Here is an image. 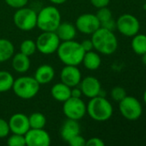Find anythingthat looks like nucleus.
Returning a JSON list of instances; mask_svg holds the SVG:
<instances>
[{
    "label": "nucleus",
    "mask_w": 146,
    "mask_h": 146,
    "mask_svg": "<svg viewBox=\"0 0 146 146\" xmlns=\"http://www.w3.org/2000/svg\"><path fill=\"white\" fill-rule=\"evenodd\" d=\"M80 132L81 127L78 123V121L67 118V120L65 121L61 126L60 136L65 141L68 142L74 136L80 134Z\"/></svg>",
    "instance_id": "obj_16"
},
{
    "label": "nucleus",
    "mask_w": 146,
    "mask_h": 146,
    "mask_svg": "<svg viewBox=\"0 0 146 146\" xmlns=\"http://www.w3.org/2000/svg\"><path fill=\"white\" fill-rule=\"evenodd\" d=\"M13 75L5 70L0 71V92H6L12 89L14 84Z\"/></svg>",
    "instance_id": "obj_24"
},
{
    "label": "nucleus",
    "mask_w": 146,
    "mask_h": 146,
    "mask_svg": "<svg viewBox=\"0 0 146 146\" xmlns=\"http://www.w3.org/2000/svg\"><path fill=\"white\" fill-rule=\"evenodd\" d=\"M101 27H104L108 30H110V31H114V29H116V21L112 18L103 23L101 24Z\"/></svg>",
    "instance_id": "obj_34"
},
{
    "label": "nucleus",
    "mask_w": 146,
    "mask_h": 146,
    "mask_svg": "<svg viewBox=\"0 0 146 146\" xmlns=\"http://www.w3.org/2000/svg\"><path fill=\"white\" fill-rule=\"evenodd\" d=\"M116 29L124 36L133 37L140 30V22L132 14H123L116 21Z\"/></svg>",
    "instance_id": "obj_9"
},
{
    "label": "nucleus",
    "mask_w": 146,
    "mask_h": 146,
    "mask_svg": "<svg viewBox=\"0 0 146 146\" xmlns=\"http://www.w3.org/2000/svg\"><path fill=\"white\" fill-rule=\"evenodd\" d=\"M26 145L49 146L51 145V137L44 128H30L25 133Z\"/></svg>",
    "instance_id": "obj_12"
},
{
    "label": "nucleus",
    "mask_w": 146,
    "mask_h": 146,
    "mask_svg": "<svg viewBox=\"0 0 146 146\" xmlns=\"http://www.w3.org/2000/svg\"><path fill=\"white\" fill-rule=\"evenodd\" d=\"M15 47L11 41L6 38H0V62H4L13 56Z\"/></svg>",
    "instance_id": "obj_22"
},
{
    "label": "nucleus",
    "mask_w": 146,
    "mask_h": 146,
    "mask_svg": "<svg viewBox=\"0 0 146 146\" xmlns=\"http://www.w3.org/2000/svg\"><path fill=\"white\" fill-rule=\"evenodd\" d=\"M11 66L13 69L19 73V74H24L28 71L30 68V59L29 56L24 55L22 52L14 54L11 57Z\"/></svg>",
    "instance_id": "obj_18"
},
{
    "label": "nucleus",
    "mask_w": 146,
    "mask_h": 146,
    "mask_svg": "<svg viewBox=\"0 0 146 146\" xmlns=\"http://www.w3.org/2000/svg\"><path fill=\"white\" fill-rule=\"evenodd\" d=\"M91 41L94 49L106 56L114 54L118 49V39L114 33L102 27L92 34Z\"/></svg>",
    "instance_id": "obj_2"
},
{
    "label": "nucleus",
    "mask_w": 146,
    "mask_h": 146,
    "mask_svg": "<svg viewBox=\"0 0 146 146\" xmlns=\"http://www.w3.org/2000/svg\"><path fill=\"white\" fill-rule=\"evenodd\" d=\"M145 9H146V3H145Z\"/></svg>",
    "instance_id": "obj_41"
},
{
    "label": "nucleus",
    "mask_w": 146,
    "mask_h": 146,
    "mask_svg": "<svg viewBox=\"0 0 146 146\" xmlns=\"http://www.w3.org/2000/svg\"><path fill=\"white\" fill-rule=\"evenodd\" d=\"M36 50V44L32 39H25L20 44V52L23 53L28 56L34 55Z\"/></svg>",
    "instance_id": "obj_26"
},
{
    "label": "nucleus",
    "mask_w": 146,
    "mask_h": 146,
    "mask_svg": "<svg viewBox=\"0 0 146 146\" xmlns=\"http://www.w3.org/2000/svg\"><path fill=\"white\" fill-rule=\"evenodd\" d=\"M56 34L59 38L60 41L73 40L77 35L76 27L70 22H60L55 31Z\"/></svg>",
    "instance_id": "obj_19"
},
{
    "label": "nucleus",
    "mask_w": 146,
    "mask_h": 146,
    "mask_svg": "<svg viewBox=\"0 0 146 146\" xmlns=\"http://www.w3.org/2000/svg\"><path fill=\"white\" fill-rule=\"evenodd\" d=\"M28 121L30 128H44L46 124V118L42 113L34 112L28 116Z\"/></svg>",
    "instance_id": "obj_25"
},
{
    "label": "nucleus",
    "mask_w": 146,
    "mask_h": 146,
    "mask_svg": "<svg viewBox=\"0 0 146 146\" xmlns=\"http://www.w3.org/2000/svg\"><path fill=\"white\" fill-rule=\"evenodd\" d=\"M67 143L71 146H85L86 145V139L80 134H77V135L74 136L73 138H71Z\"/></svg>",
    "instance_id": "obj_31"
},
{
    "label": "nucleus",
    "mask_w": 146,
    "mask_h": 146,
    "mask_svg": "<svg viewBox=\"0 0 146 146\" xmlns=\"http://www.w3.org/2000/svg\"><path fill=\"white\" fill-rule=\"evenodd\" d=\"M6 4L14 9H20L25 7L28 3V0H4Z\"/></svg>",
    "instance_id": "obj_32"
},
{
    "label": "nucleus",
    "mask_w": 146,
    "mask_h": 146,
    "mask_svg": "<svg viewBox=\"0 0 146 146\" xmlns=\"http://www.w3.org/2000/svg\"><path fill=\"white\" fill-rule=\"evenodd\" d=\"M71 88L70 86L59 82L52 86L51 89V95L56 101L64 103L71 98Z\"/></svg>",
    "instance_id": "obj_20"
},
{
    "label": "nucleus",
    "mask_w": 146,
    "mask_h": 146,
    "mask_svg": "<svg viewBox=\"0 0 146 146\" xmlns=\"http://www.w3.org/2000/svg\"><path fill=\"white\" fill-rule=\"evenodd\" d=\"M60 80L71 88L77 86L82 80V74L77 66L65 65L60 72Z\"/></svg>",
    "instance_id": "obj_13"
},
{
    "label": "nucleus",
    "mask_w": 146,
    "mask_h": 146,
    "mask_svg": "<svg viewBox=\"0 0 146 146\" xmlns=\"http://www.w3.org/2000/svg\"><path fill=\"white\" fill-rule=\"evenodd\" d=\"M143 99H144L145 104H146V89H145V92H144V95H143Z\"/></svg>",
    "instance_id": "obj_40"
},
{
    "label": "nucleus",
    "mask_w": 146,
    "mask_h": 146,
    "mask_svg": "<svg viewBox=\"0 0 146 146\" xmlns=\"http://www.w3.org/2000/svg\"><path fill=\"white\" fill-rule=\"evenodd\" d=\"M13 21L18 29L24 32L31 31L37 26V13L30 8L17 9L13 15Z\"/></svg>",
    "instance_id": "obj_6"
},
{
    "label": "nucleus",
    "mask_w": 146,
    "mask_h": 146,
    "mask_svg": "<svg viewBox=\"0 0 146 146\" xmlns=\"http://www.w3.org/2000/svg\"><path fill=\"white\" fill-rule=\"evenodd\" d=\"M87 107V114L96 121L103 122L108 121L114 113V108L111 103L102 96H96L90 98Z\"/></svg>",
    "instance_id": "obj_3"
},
{
    "label": "nucleus",
    "mask_w": 146,
    "mask_h": 146,
    "mask_svg": "<svg viewBox=\"0 0 146 146\" xmlns=\"http://www.w3.org/2000/svg\"><path fill=\"white\" fill-rule=\"evenodd\" d=\"M40 85L31 76H22L14 80L12 90L20 98L28 100L35 97L40 91Z\"/></svg>",
    "instance_id": "obj_5"
},
{
    "label": "nucleus",
    "mask_w": 146,
    "mask_h": 146,
    "mask_svg": "<svg viewBox=\"0 0 146 146\" xmlns=\"http://www.w3.org/2000/svg\"><path fill=\"white\" fill-rule=\"evenodd\" d=\"M7 144L9 146H25L26 145L25 136L22 134L12 133V135H10L8 138Z\"/></svg>",
    "instance_id": "obj_27"
},
{
    "label": "nucleus",
    "mask_w": 146,
    "mask_h": 146,
    "mask_svg": "<svg viewBox=\"0 0 146 146\" xmlns=\"http://www.w3.org/2000/svg\"><path fill=\"white\" fill-rule=\"evenodd\" d=\"M80 44H81L83 49L85 50V52L94 50V45H93V43H92L91 39H84Z\"/></svg>",
    "instance_id": "obj_36"
},
{
    "label": "nucleus",
    "mask_w": 146,
    "mask_h": 146,
    "mask_svg": "<svg viewBox=\"0 0 146 146\" xmlns=\"http://www.w3.org/2000/svg\"><path fill=\"white\" fill-rule=\"evenodd\" d=\"M142 62H143V63L146 66V52L145 54L142 55Z\"/></svg>",
    "instance_id": "obj_39"
},
{
    "label": "nucleus",
    "mask_w": 146,
    "mask_h": 146,
    "mask_svg": "<svg viewBox=\"0 0 146 146\" xmlns=\"http://www.w3.org/2000/svg\"><path fill=\"white\" fill-rule=\"evenodd\" d=\"M54 68L48 64H43L36 69L34 77L40 85H46L50 83L54 79Z\"/></svg>",
    "instance_id": "obj_17"
},
{
    "label": "nucleus",
    "mask_w": 146,
    "mask_h": 146,
    "mask_svg": "<svg viewBox=\"0 0 146 146\" xmlns=\"http://www.w3.org/2000/svg\"><path fill=\"white\" fill-rule=\"evenodd\" d=\"M75 27L80 33L87 35H92L98 28L101 27V22L95 14L84 13L77 17Z\"/></svg>",
    "instance_id": "obj_11"
},
{
    "label": "nucleus",
    "mask_w": 146,
    "mask_h": 146,
    "mask_svg": "<svg viewBox=\"0 0 146 146\" xmlns=\"http://www.w3.org/2000/svg\"><path fill=\"white\" fill-rule=\"evenodd\" d=\"M82 63H83V66L89 70H96L102 64V58L96 51H87L84 54Z\"/></svg>",
    "instance_id": "obj_21"
},
{
    "label": "nucleus",
    "mask_w": 146,
    "mask_h": 146,
    "mask_svg": "<svg viewBox=\"0 0 146 146\" xmlns=\"http://www.w3.org/2000/svg\"><path fill=\"white\" fill-rule=\"evenodd\" d=\"M126 95V90L121 86H115L111 90V98L116 102L121 101Z\"/></svg>",
    "instance_id": "obj_29"
},
{
    "label": "nucleus",
    "mask_w": 146,
    "mask_h": 146,
    "mask_svg": "<svg viewBox=\"0 0 146 146\" xmlns=\"http://www.w3.org/2000/svg\"><path fill=\"white\" fill-rule=\"evenodd\" d=\"M9 126L10 133L25 135V133L30 129L28 117L22 113L14 114L9 120Z\"/></svg>",
    "instance_id": "obj_15"
},
{
    "label": "nucleus",
    "mask_w": 146,
    "mask_h": 146,
    "mask_svg": "<svg viewBox=\"0 0 146 146\" xmlns=\"http://www.w3.org/2000/svg\"><path fill=\"white\" fill-rule=\"evenodd\" d=\"M119 110L124 118L128 121H137L143 114L141 103L133 96H126L119 102Z\"/></svg>",
    "instance_id": "obj_7"
},
{
    "label": "nucleus",
    "mask_w": 146,
    "mask_h": 146,
    "mask_svg": "<svg viewBox=\"0 0 146 146\" xmlns=\"http://www.w3.org/2000/svg\"><path fill=\"white\" fill-rule=\"evenodd\" d=\"M63 112L67 118L79 121L87 114V107L81 98L71 97L64 102Z\"/></svg>",
    "instance_id": "obj_10"
},
{
    "label": "nucleus",
    "mask_w": 146,
    "mask_h": 146,
    "mask_svg": "<svg viewBox=\"0 0 146 146\" xmlns=\"http://www.w3.org/2000/svg\"><path fill=\"white\" fill-rule=\"evenodd\" d=\"M78 86L82 91L83 95L89 98L99 96L102 91L101 82L97 78L94 76H87L82 79Z\"/></svg>",
    "instance_id": "obj_14"
},
{
    "label": "nucleus",
    "mask_w": 146,
    "mask_h": 146,
    "mask_svg": "<svg viewBox=\"0 0 146 146\" xmlns=\"http://www.w3.org/2000/svg\"><path fill=\"white\" fill-rule=\"evenodd\" d=\"M132 49L137 55L142 56L146 52V34L137 33L132 39Z\"/></svg>",
    "instance_id": "obj_23"
},
{
    "label": "nucleus",
    "mask_w": 146,
    "mask_h": 146,
    "mask_svg": "<svg viewBox=\"0 0 146 146\" xmlns=\"http://www.w3.org/2000/svg\"><path fill=\"white\" fill-rule=\"evenodd\" d=\"M90 3L96 9H100L103 7H108L110 0H90Z\"/></svg>",
    "instance_id": "obj_35"
},
{
    "label": "nucleus",
    "mask_w": 146,
    "mask_h": 146,
    "mask_svg": "<svg viewBox=\"0 0 146 146\" xmlns=\"http://www.w3.org/2000/svg\"><path fill=\"white\" fill-rule=\"evenodd\" d=\"M96 15L98 18V20L101 22V24L113 18L112 12H111V10L108 7H103V8L98 9V11L96 12Z\"/></svg>",
    "instance_id": "obj_28"
},
{
    "label": "nucleus",
    "mask_w": 146,
    "mask_h": 146,
    "mask_svg": "<svg viewBox=\"0 0 146 146\" xmlns=\"http://www.w3.org/2000/svg\"><path fill=\"white\" fill-rule=\"evenodd\" d=\"M82 96H83V93L79 87H77V86L72 87V89L71 90V97L80 98H82Z\"/></svg>",
    "instance_id": "obj_37"
},
{
    "label": "nucleus",
    "mask_w": 146,
    "mask_h": 146,
    "mask_svg": "<svg viewBox=\"0 0 146 146\" xmlns=\"http://www.w3.org/2000/svg\"><path fill=\"white\" fill-rule=\"evenodd\" d=\"M10 133L9 122L4 119L0 118V139L7 137Z\"/></svg>",
    "instance_id": "obj_30"
},
{
    "label": "nucleus",
    "mask_w": 146,
    "mask_h": 146,
    "mask_svg": "<svg viewBox=\"0 0 146 146\" xmlns=\"http://www.w3.org/2000/svg\"><path fill=\"white\" fill-rule=\"evenodd\" d=\"M61 22V14L57 7L49 5L37 14V27L42 32H55Z\"/></svg>",
    "instance_id": "obj_4"
},
{
    "label": "nucleus",
    "mask_w": 146,
    "mask_h": 146,
    "mask_svg": "<svg viewBox=\"0 0 146 146\" xmlns=\"http://www.w3.org/2000/svg\"><path fill=\"white\" fill-rule=\"evenodd\" d=\"M51 3H52L53 4H56V5H59V4H62L64 3H65L67 0H49Z\"/></svg>",
    "instance_id": "obj_38"
},
{
    "label": "nucleus",
    "mask_w": 146,
    "mask_h": 146,
    "mask_svg": "<svg viewBox=\"0 0 146 146\" xmlns=\"http://www.w3.org/2000/svg\"><path fill=\"white\" fill-rule=\"evenodd\" d=\"M105 143L103 142V140L100 138L97 137H94V138H90L89 139L86 140V145L85 146H104Z\"/></svg>",
    "instance_id": "obj_33"
},
{
    "label": "nucleus",
    "mask_w": 146,
    "mask_h": 146,
    "mask_svg": "<svg viewBox=\"0 0 146 146\" xmlns=\"http://www.w3.org/2000/svg\"><path fill=\"white\" fill-rule=\"evenodd\" d=\"M59 60L65 65L78 66L82 63L85 50L79 42L73 40L62 41L57 50Z\"/></svg>",
    "instance_id": "obj_1"
},
{
    "label": "nucleus",
    "mask_w": 146,
    "mask_h": 146,
    "mask_svg": "<svg viewBox=\"0 0 146 146\" xmlns=\"http://www.w3.org/2000/svg\"><path fill=\"white\" fill-rule=\"evenodd\" d=\"M61 41L55 32H42L35 41L37 50L43 55L55 53Z\"/></svg>",
    "instance_id": "obj_8"
}]
</instances>
